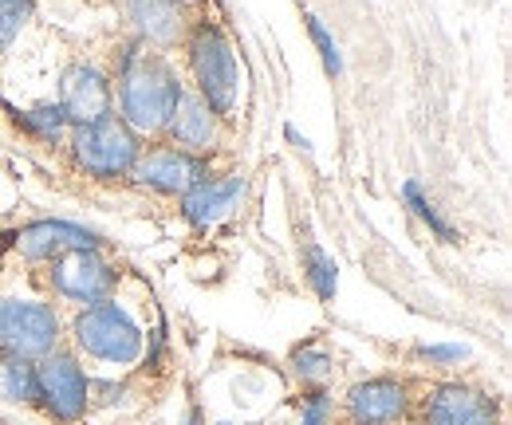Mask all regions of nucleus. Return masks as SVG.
<instances>
[{"label":"nucleus","instance_id":"nucleus-2","mask_svg":"<svg viewBox=\"0 0 512 425\" xmlns=\"http://www.w3.org/2000/svg\"><path fill=\"white\" fill-rule=\"evenodd\" d=\"M190 71L197 95L205 99V107L217 119L237 111V91H241L237 56H233V44L225 40V32L209 20H201L190 32Z\"/></svg>","mask_w":512,"mask_h":425},{"label":"nucleus","instance_id":"nucleus-13","mask_svg":"<svg viewBox=\"0 0 512 425\" xmlns=\"http://www.w3.org/2000/svg\"><path fill=\"white\" fill-rule=\"evenodd\" d=\"M245 174H221V178H205L182 197V217L193 229H209L221 217L233 213V205L245 197Z\"/></svg>","mask_w":512,"mask_h":425},{"label":"nucleus","instance_id":"nucleus-23","mask_svg":"<svg viewBox=\"0 0 512 425\" xmlns=\"http://www.w3.org/2000/svg\"><path fill=\"white\" fill-rule=\"evenodd\" d=\"M331 422V394L327 390H312L304 398V410H300V425H327Z\"/></svg>","mask_w":512,"mask_h":425},{"label":"nucleus","instance_id":"nucleus-6","mask_svg":"<svg viewBox=\"0 0 512 425\" xmlns=\"http://www.w3.org/2000/svg\"><path fill=\"white\" fill-rule=\"evenodd\" d=\"M36 386H40V406L56 422H79L91 410V378L71 351H48L36 363Z\"/></svg>","mask_w":512,"mask_h":425},{"label":"nucleus","instance_id":"nucleus-15","mask_svg":"<svg viewBox=\"0 0 512 425\" xmlns=\"http://www.w3.org/2000/svg\"><path fill=\"white\" fill-rule=\"evenodd\" d=\"M130 20H134V32L158 48L178 44L190 24L182 0H130Z\"/></svg>","mask_w":512,"mask_h":425},{"label":"nucleus","instance_id":"nucleus-26","mask_svg":"<svg viewBox=\"0 0 512 425\" xmlns=\"http://www.w3.org/2000/svg\"><path fill=\"white\" fill-rule=\"evenodd\" d=\"M12 241H16V233H0V252H4V248H8Z\"/></svg>","mask_w":512,"mask_h":425},{"label":"nucleus","instance_id":"nucleus-21","mask_svg":"<svg viewBox=\"0 0 512 425\" xmlns=\"http://www.w3.org/2000/svg\"><path fill=\"white\" fill-rule=\"evenodd\" d=\"M292 366H296V374L304 378V382H323L327 374H331V355L316 347V343H308V347H300L296 355H292Z\"/></svg>","mask_w":512,"mask_h":425},{"label":"nucleus","instance_id":"nucleus-4","mask_svg":"<svg viewBox=\"0 0 512 425\" xmlns=\"http://www.w3.org/2000/svg\"><path fill=\"white\" fill-rule=\"evenodd\" d=\"M71 335H75V347L99 363L130 366L142 355V327L134 323L127 307L115 304V300H99V304L83 307L71 323Z\"/></svg>","mask_w":512,"mask_h":425},{"label":"nucleus","instance_id":"nucleus-16","mask_svg":"<svg viewBox=\"0 0 512 425\" xmlns=\"http://www.w3.org/2000/svg\"><path fill=\"white\" fill-rule=\"evenodd\" d=\"M0 390H4V398H12V402L36 406V402H40V386H36V363H32V359H20V355H4V351H0Z\"/></svg>","mask_w":512,"mask_h":425},{"label":"nucleus","instance_id":"nucleus-27","mask_svg":"<svg viewBox=\"0 0 512 425\" xmlns=\"http://www.w3.org/2000/svg\"><path fill=\"white\" fill-rule=\"evenodd\" d=\"M190 425H197V422H193V418H190Z\"/></svg>","mask_w":512,"mask_h":425},{"label":"nucleus","instance_id":"nucleus-17","mask_svg":"<svg viewBox=\"0 0 512 425\" xmlns=\"http://www.w3.org/2000/svg\"><path fill=\"white\" fill-rule=\"evenodd\" d=\"M304 276H308V284L316 288V296H320L323 304L335 300V288H339V264L323 252L320 244H308V252H304Z\"/></svg>","mask_w":512,"mask_h":425},{"label":"nucleus","instance_id":"nucleus-8","mask_svg":"<svg viewBox=\"0 0 512 425\" xmlns=\"http://www.w3.org/2000/svg\"><path fill=\"white\" fill-rule=\"evenodd\" d=\"M130 174L162 197H186L193 185L209 178V162H205V154H190V150H178V146H158V150L138 154Z\"/></svg>","mask_w":512,"mask_h":425},{"label":"nucleus","instance_id":"nucleus-12","mask_svg":"<svg viewBox=\"0 0 512 425\" xmlns=\"http://www.w3.org/2000/svg\"><path fill=\"white\" fill-rule=\"evenodd\" d=\"M16 248L28 256V260H56L64 252H75V248H99V233L83 229V225H71V221H32L16 233Z\"/></svg>","mask_w":512,"mask_h":425},{"label":"nucleus","instance_id":"nucleus-19","mask_svg":"<svg viewBox=\"0 0 512 425\" xmlns=\"http://www.w3.org/2000/svg\"><path fill=\"white\" fill-rule=\"evenodd\" d=\"M16 122H20L28 134L44 138V142H60L67 130H71L64 119V111H60V103H56V107H32V111H24Z\"/></svg>","mask_w":512,"mask_h":425},{"label":"nucleus","instance_id":"nucleus-20","mask_svg":"<svg viewBox=\"0 0 512 425\" xmlns=\"http://www.w3.org/2000/svg\"><path fill=\"white\" fill-rule=\"evenodd\" d=\"M32 8V0H0V48H8L20 36V28L32 20Z\"/></svg>","mask_w":512,"mask_h":425},{"label":"nucleus","instance_id":"nucleus-9","mask_svg":"<svg viewBox=\"0 0 512 425\" xmlns=\"http://www.w3.org/2000/svg\"><path fill=\"white\" fill-rule=\"evenodd\" d=\"M115 107V95H111V79L91 67V63H75L64 71V83H60V111H64L67 126H91V122H103Z\"/></svg>","mask_w":512,"mask_h":425},{"label":"nucleus","instance_id":"nucleus-18","mask_svg":"<svg viewBox=\"0 0 512 425\" xmlns=\"http://www.w3.org/2000/svg\"><path fill=\"white\" fill-rule=\"evenodd\" d=\"M402 197H406V205H410V209H414V213H418V217H422V221L430 225V233H434L438 241H446V244H457V241H461V237H457V229H453L446 217H442V213H438V209L430 205V197L422 193V185H418V182H406V185H402Z\"/></svg>","mask_w":512,"mask_h":425},{"label":"nucleus","instance_id":"nucleus-5","mask_svg":"<svg viewBox=\"0 0 512 425\" xmlns=\"http://www.w3.org/2000/svg\"><path fill=\"white\" fill-rule=\"evenodd\" d=\"M60 343V319L36 300H0V351L20 359H44Z\"/></svg>","mask_w":512,"mask_h":425},{"label":"nucleus","instance_id":"nucleus-25","mask_svg":"<svg viewBox=\"0 0 512 425\" xmlns=\"http://www.w3.org/2000/svg\"><path fill=\"white\" fill-rule=\"evenodd\" d=\"M284 134H288V138L296 142V150H304V154H312V142H308V138H300V130H296V126H288Z\"/></svg>","mask_w":512,"mask_h":425},{"label":"nucleus","instance_id":"nucleus-14","mask_svg":"<svg viewBox=\"0 0 512 425\" xmlns=\"http://www.w3.org/2000/svg\"><path fill=\"white\" fill-rule=\"evenodd\" d=\"M166 138H170V146L190 150V154H205L217 142V115L205 107V99L197 91H182V99L170 115V126H166Z\"/></svg>","mask_w":512,"mask_h":425},{"label":"nucleus","instance_id":"nucleus-24","mask_svg":"<svg viewBox=\"0 0 512 425\" xmlns=\"http://www.w3.org/2000/svg\"><path fill=\"white\" fill-rule=\"evenodd\" d=\"M469 351L465 347H457V343H449V347H418V359H426V363H461Z\"/></svg>","mask_w":512,"mask_h":425},{"label":"nucleus","instance_id":"nucleus-22","mask_svg":"<svg viewBox=\"0 0 512 425\" xmlns=\"http://www.w3.org/2000/svg\"><path fill=\"white\" fill-rule=\"evenodd\" d=\"M308 20V32H312V40H316V48H320V60L323 67H327V75H339L343 71V60H339V48H335V40H331V32L323 28V20L320 16H304Z\"/></svg>","mask_w":512,"mask_h":425},{"label":"nucleus","instance_id":"nucleus-7","mask_svg":"<svg viewBox=\"0 0 512 425\" xmlns=\"http://www.w3.org/2000/svg\"><path fill=\"white\" fill-rule=\"evenodd\" d=\"M48 280L71 304H99V300H111L119 272L99 248H75L48 260Z\"/></svg>","mask_w":512,"mask_h":425},{"label":"nucleus","instance_id":"nucleus-3","mask_svg":"<svg viewBox=\"0 0 512 425\" xmlns=\"http://www.w3.org/2000/svg\"><path fill=\"white\" fill-rule=\"evenodd\" d=\"M67 146H71V162L87 178H99V182L127 178L142 154V138L119 115H107L103 122H91V126H75Z\"/></svg>","mask_w":512,"mask_h":425},{"label":"nucleus","instance_id":"nucleus-11","mask_svg":"<svg viewBox=\"0 0 512 425\" xmlns=\"http://www.w3.org/2000/svg\"><path fill=\"white\" fill-rule=\"evenodd\" d=\"M497 398L465 382H442L426 394V425H497Z\"/></svg>","mask_w":512,"mask_h":425},{"label":"nucleus","instance_id":"nucleus-1","mask_svg":"<svg viewBox=\"0 0 512 425\" xmlns=\"http://www.w3.org/2000/svg\"><path fill=\"white\" fill-rule=\"evenodd\" d=\"M119 119L127 122L138 138L166 134L170 115L182 99V79L166 56L146 52L142 44H127L119 52Z\"/></svg>","mask_w":512,"mask_h":425},{"label":"nucleus","instance_id":"nucleus-10","mask_svg":"<svg viewBox=\"0 0 512 425\" xmlns=\"http://www.w3.org/2000/svg\"><path fill=\"white\" fill-rule=\"evenodd\" d=\"M410 414V386L398 378H367L347 390L351 425H398Z\"/></svg>","mask_w":512,"mask_h":425}]
</instances>
